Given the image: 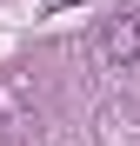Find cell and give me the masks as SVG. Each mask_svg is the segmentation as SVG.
Listing matches in <instances>:
<instances>
[{
    "instance_id": "cell-2",
    "label": "cell",
    "mask_w": 140,
    "mask_h": 146,
    "mask_svg": "<svg viewBox=\"0 0 140 146\" xmlns=\"http://www.w3.org/2000/svg\"><path fill=\"white\" fill-rule=\"evenodd\" d=\"M40 7H47V13H54V7H67V0H40Z\"/></svg>"
},
{
    "instance_id": "cell-1",
    "label": "cell",
    "mask_w": 140,
    "mask_h": 146,
    "mask_svg": "<svg viewBox=\"0 0 140 146\" xmlns=\"http://www.w3.org/2000/svg\"><path fill=\"white\" fill-rule=\"evenodd\" d=\"M100 53H107L113 66H133V60H140V13H113V20H107Z\"/></svg>"
}]
</instances>
